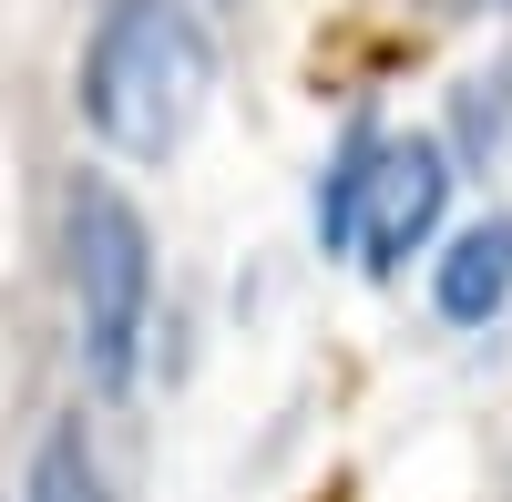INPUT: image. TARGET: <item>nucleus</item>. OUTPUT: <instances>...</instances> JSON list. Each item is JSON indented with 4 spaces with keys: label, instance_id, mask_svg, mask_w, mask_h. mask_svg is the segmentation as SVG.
Segmentation results:
<instances>
[{
    "label": "nucleus",
    "instance_id": "obj_5",
    "mask_svg": "<svg viewBox=\"0 0 512 502\" xmlns=\"http://www.w3.org/2000/svg\"><path fill=\"white\" fill-rule=\"evenodd\" d=\"M21 502H113V482H103V451H93V431H82V410H72V421H52V431L31 441Z\"/></svg>",
    "mask_w": 512,
    "mask_h": 502
},
{
    "label": "nucleus",
    "instance_id": "obj_3",
    "mask_svg": "<svg viewBox=\"0 0 512 502\" xmlns=\"http://www.w3.org/2000/svg\"><path fill=\"white\" fill-rule=\"evenodd\" d=\"M441 205H451V144L390 134V144H379V175H369V216H359L369 277H400L420 246L441 236Z\"/></svg>",
    "mask_w": 512,
    "mask_h": 502
},
{
    "label": "nucleus",
    "instance_id": "obj_1",
    "mask_svg": "<svg viewBox=\"0 0 512 502\" xmlns=\"http://www.w3.org/2000/svg\"><path fill=\"white\" fill-rule=\"evenodd\" d=\"M205 93H216V41H205V21L185 0H103L93 11L72 103H82V123H93L113 154L164 164L195 134Z\"/></svg>",
    "mask_w": 512,
    "mask_h": 502
},
{
    "label": "nucleus",
    "instance_id": "obj_7",
    "mask_svg": "<svg viewBox=\"0 0 512 502\" xmlns=\"http://www.w3.org/2000/svg\"><path fill=\"white\" fill-rule=\"evenodd\" d=\"M379 144H390V134H369V123H359L349 144H338V164H328V195H318V236H328V246H359L369 175H379Z\"/></svg>",
    "mask_w": 512,
    "mask_h": 502
},
{
    "label": "nucleus",
    "instance_id": "obj_2",
    "mask_svg": "<svg viewBox=\"0 0 512 502\" xmlns=\"http://www.w3.org/2000/svg\"><path fill=\"white\" fill-rule=\"evenodd\" d=\"M62 277H72L82 380L103 400H123L134 369H144V339H154V236H144L134 195L113 175H72V195H62Z\"/></svg>",
    "mask_w": 512,
    "mask_h": 502
},
{
    "label": "nucleus",
    "instance_id": "obj_6",
    "mask_svg": "<svg viewBox=\"0 0 512 502\" xmlns=\"http://www.w3.org/2000/svg\"><path fill=\"white\" fill-rule=\"evenodd\" d=\"M451 154L461 164H502L512 154V52L451 93Z\"/></svg>",
    "mask_w": 512,
    "mask_h": 502
},
{
    "label": "nucleus",
    "instance_id": "obj_4",
    "mask_svg": "<svg viewBox=\"0 0 512 502\" xmlns=\"http://www.w3.org/2000/svg\"><path fill=\"white\" fill-rule=\"evenodd\" d=\"M431 298L451 328H492L512 308V216H482V226L451 236V257L431 267Z\"/></svg>",
    "mask_w": 512,
    "mask_h": 502
},
{
    "label": "nucleus",
    "instance_id": "obj_8",
    "mask_svg": "<svg viewBox=\"0 0 512 502\" xmlns=\"http://www.w3.org/2000/svg\"><path fill=\"white\" fill-rule=\"evenodd\" d=\"M492 11H512V0H492Z\"/></svg>",
    "mask_w": 512,
    "mask_h": 502
}]
</instances>
